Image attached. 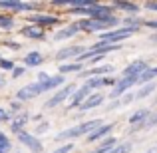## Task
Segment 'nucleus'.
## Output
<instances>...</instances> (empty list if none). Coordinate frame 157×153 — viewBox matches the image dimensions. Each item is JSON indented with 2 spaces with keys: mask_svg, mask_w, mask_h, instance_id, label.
I'll return each mask as SVG.
<instances>
[{
  "mask_svg": "<svg viewBox=\"0 0 157 153\" xmlns=\"http://www.w3.org/2000/svg\"><path fill=\"white\" fill-rule=\"evenodd\" d=\"M100 125H104L101 119H90L86 123H80L76 127H70L66 131H60L56 135V141H66V139H72V137H80V135H90L92 131H96Z\"/></svg>",
  "mask_w": 157,
  "mask_h": 153,
  "instance_id": "f257e3e1",
  "label": "nucleus"
},
{
  "mask_svg": "<svg viewBox=\"0 0 157 153\" xmlns=\"http://www.w3.org/2000/svg\"><path fill=\"white\" fill-rule=\"evenodd\" d=\"M78 28L84 32H98V30H107V28H113L115 24H119V18H109V20H92V18H86L76 22Z\"/></svg>",
  "mask_w": 157,
  "mask_h": 153,
  "instance_id": "f03ea898",
  "label": "nucleus"
},
{
  "mask_svg": "<svg viewBox=\"0 0 157 153\" xmlns=\"http://www.w3.org/2000/svg\"><path fill=\"white\" fill-rule=\"evenodd\" d=\"M139 28H119V30H107L104 32V34L100 36L101 38V42H109V44H117V42H121V40H125V38H129L131 34H135Z\"/></svg>",
  "mask_w": 157,
  "mask_h": 153,
  "instance_id": "7ed1b4c3",
  "label": "nucleus"
},
{
  "mask_svg": "<svg viewBox=\"0 0 157 153\" xmlns=\"http://www.w3.org/2000/svg\"><path fill=\"white\" fill-rule=\"evenodd\" d=\"M74 92H76V84H66L64 88H62V90H58V92L54 94L50 100L44 103V109H52V107L60 105V103H62V101H66V100H68V98L72 96Z\"/></svg>",
  "mask_w": 157,
  "mask_h": 153,
  "instance_id": "20e7f679",
  "label": "nucleus"
},
{
  "mask_svg": "<svg viewBox=\"0 0 157 153\" xmlns=\"http://www.w3.org/2000/svg\"><path fill=\"white\" fill-rule=\"evenodd\" d=\"M16 139H18L22 145H26L28 149H30L32 153H40L44 149L42 143L38 141V137H34V135H30L28 131H20V133H16Z\"/></svg>",
  "mask_w": 157,
  "mask_h": 153,
  "instance_id": "39448f33",
  "label": "nucleus"
},
{
  "mask_svg": "<svg viewBox=\"0 0 157 153\" xmlns=\"http://www.w3.org/2000/svg\"><path fill=\"white\" fill-rule=\"evenodd\" d=\"M137 84V78H119L117 82H115V86H113V90H111V94H109V100H115V98H119L121 94H125L127 90L131 88V86H135Z\"/></svg>",
  "mask_w": 157,
  "mask_h": 153,
  "instance_id": "423d86ee",
  "label": "nucleus"
},
{
  "mask_svg": "<svg viewBox=\"0 0 157 153\" xmlns=\"http://www.w3.org/2000/svg\"><path fill=\"white\" fill-rule=\"evenodd\" d=\"M40 94H42V90H40V84L36 82V84H30V86H24V88H20L18 92H16V100H18V101H28V100H34V98H38Z\"/></svg>",
  "mask_w": 157,
  "mask_h": 153,
  "instance_id": "0eeeda50",
  "label": "nucleus"
},
{
  "mask_svg": "<svg viewBox=\"0 0 157 153\" xmlns=\"http://www.w3.org/2000/svg\"><path fill=\"white\" fill-rule=\"evenodd\" d=\"M86 50H88V46H68V48H62V50H58V54H56V60L66 62V60H70V58L82 56Z\"/></svg>",
  "mask_w": 157,
  "mask_h": 153,
  "instance_id": "6e6552de",
  "label": "nucleus"
},
{
  "mask_svg": "<svg viewBox=\"0 0 157 153\" xmlns=\"http://www.w3.org/2000/svg\"><path fill=\"white\" fill-rule=\"evenodd\" d=\"M147 68H149V66H147L145 60H135L123 70V78H139Z\"/></svg>",
  "mask_w": 157,
  "mask_h": 153,
  "instance_id": "1a4fd4ad",
  "label": "nucleus"
},
{
  "mask_svg": "<svg viewBox=\"0 0 157 153\" xmlns=\"http://www.w3.org/2000/svg\"><path fill=\"white\" fill-rule=\"evenodd\" d=\"M113 72V66H96V68H90L86 72H80L78 76L80 78H100V76H105V74H111Z\"/></svg>",
  "mask_w": 157,
  "mask_h": 153,
  "instance_id": "9d476101",
  "label": "nucleus"
},
{
  "mask_svg": "<svg viewBox=\"0 0 157 153\" xmlns=\"http://www.w3.org/2000/svg\"><path fill=\"white\" fill-rule=\"evenodd\" d=\"M38 84H40L42 94H46V92H52V90L60 88V86L64 84V76H62V74H58V76H50L46 82H38Z\"/></svg>",
  "mask_w": 157,
  "mask_h": 153,
  "instance_id": "9b49d317",
  "label": "nucleus"
},
{
  "mask_svg": "<svg viewBox=\"0 0 157 153\" xmlns=\"http://www.w3.org/2000/svg\"><path fill=\"white\" fill-rule=\"evenodd\" d=\"M0 8H8V10H14V12H22V10H32L34 4H26V2H20V0H0Z\"/></svg>",
  "mask_w": 157,
  "mask_h": 153,
  "instance_id": "f8f14e48",
  "label": "nucleus"
},
{
  "mask_svg": "<svg viewBox=\"0 0 157 153\" xmlns=\"http://www.w3.org/2000/svg\"><path fill=\"white\" fill-rule=\"evenodd\" d=\"M104 100H105V98L101 96V94H92V96L86 98V101L82 103L78 109H80V111H90V109H94V107L101 105V103H104Z\"/></svg>",
  "mask_w": 157,
  "mask_h": 153,
  "instance_id": "ddd939ff",
  "label": "nucleus"
},
{
  "mask_svg": "<svg viewBox=\"0 0 157 153\" xmlns=\"http://www.w3.org/2000/svg\"><path fill=\"white\" fill-rule=\"evenodd\" d=\"M88 96H92V92H90L88 88H80V90H76V92L72 94V103H70V109H76V107H80L82 103L86 101V98Z\"/></svg>",
  "mask_w": 157,
  "mask_h": 153,
  "instance_id": "4468645a",
  "label": "nucleus"
},
{
  "mask_svg": "<svg viewBox=\"0 0 157 153\" xmlns=\"http://www.w3.org/2000/svg\"><path fill=\"white\" fill-rule=\"evenodd\" d=\"M149 115H151L149 109H139V111H135V113L129 117V123H131V125H135L133 129H137L139 125H145V121H147Z\"/></svg>",
  "mask_w": 157,
  "mask_h": 153,
  "instance_id": "2eb2a0df",
  "label": "nucleus"
},
{
  "mask_svg": "<svg viewBox=\"0 0 157 153\" xmlns=\"http://www.w3.org/2000/svg\"><path fill=\"white\" fill-rule=\"evenodd\" d=\"M111 129H113V125H111V123H109V125H100L96 131H92V133L88 135V143H94V141H100V139H104Z\"/></svg>",
  "mask_w": 157,
  "mask_h": 153,
  "instance_id": "dca6fc26",
  "label": "nucleus"
},
{
  "mask_svg": "<svg viewBox=\"0 0 157 153\" xmlns=\"http://www.w3.org/2000/svg\"><path fill=\"white\" fill-rule=\"evenodd\" d=\"M26 123H28V113H20L10 121V129L14 131V133H20V131H24V125H26Z\"/></svg>",
  "mask_w": 157,
  "mask_h": 153,
  "instance_id": "f3484780",
  "label": "nucleus"
},
{
  "mask_svg": "<svg viewBox=\"0 0 157 153\" xmlns=\"http://www.w3.org/2000/svg\"><path fill=\"white\" fill-rule=\"evenodd\" d=\"M20 32H22L26 38H32V40H42L44 38V30L40 26H24Z\"/></svg>",
  "mask_w": 157,
  "mask_h": 153,
  "instance_id": "a211bd4d",
  "label": "nucleus"
},
{
  "mask_svg": "<svg viewBox=\"0 0 157 153\" xmlns=\"http://www.w3.org/2000/svg\"><path fill=\"white\" fill-rule=\"evenodd\" d=\"M78 32H80V28H78V24H70L68 28H64V30L56 32V36H54V40H68V38H72V36H76Z\"/></svg>",
  "mask_w": 157,
  "mask_h": 153,
  "instance_id": "6ab92c4d",
  "label": "nucleus"
},
{
  "mask_svg": "<svg viewBox=\"0 0 157 153\" xmlns=\"http://www.w3.org/2000/svg\"><path fill=\"white\" fill-rule=\"evenodd\" d=\"M155 78H157V66H155V68H147L145 72H143L141 76L137 78V84H139V86H145V84H151V82H153Z\"/></svg>",
  "mask_w": 157,
  "mask_h": 153,
  "instance_id": "aec40b11",
  "label": "nucleus"
},
{
  "mask_svg": "<svg viewBox=\"0 0 157 153\" xmlns=\"http://www.w3.org/2000/svg\"><path fill=\"white\" fill-rule=\"evenodd\" d=\"M44 62V56L40 52H30L26 54V58H24V64L28 66V68H36V66H40Z\"/></svg>",
  "mask_w": 157,
  "mask_h": 153,
  "instance_id": "412c9836",
  "label": "nucleus"
},
{
  "mask_svg": "<svg viewBox=\"0 0 157 153\" xmlns=\"http://www.w3.org/2000/svg\"><path fill=\"white\" fill-rule=\"evenodd\" d=\"M30 22H38V24H44V26H52V24H58V18H54V16H44V14H34V16H30Z\"/></svg>",
  "mask_w": 157,
  "mask_h": 153,
  "instance_id": "4be33fe9",
  "label": "nucleus"
},
{
  "mask_svg": "<svg viewBox=\"0 0 157 153\" xmlns=\"http://www.w3.org/2000/svg\"><path fill=\"white\" fill-rule=\"evenodd\" d=\"M153 92H155V84H153V82H151V84H145V86H141V90L133 96V100H143V98H147L149 94H153Z\"/></svg>",
  "mask_w": 157,
  "mask_h": 153,
  "instance_id": "5701e85b",
  "label": "nucleus"
},
{
  "mask_svg": "<svg viewBox=\"0 0 157 153\" xmlns=\"http://www.w3.org/2000/svg\"><path fill=\"white\" fill-rule=\"evenodd\" d=\"M84 86L90 90V92H94V90H100V88H104V78H88Z\"/></svg>",
  "mask_w": 157,
  "mask_h": 153,
  "instance_id": "b1692460",
  "label": "nucleus"
},
{
  "mask_svg": "<svg viewBox=\"0 0 157 153\" xmlns=\"http://www.w3.org/2000/svg\"><path fill=\"white\" fill-rule=\"evenodd\" d=\"M82 72V64H64V66H60V74L64 76V74H80Z\"/></svg>",
  "mask_w": 157,
  "mask_h": 153,
  "instance_id": "393cba45",
  "label": "nucleus"
},
{
  "mask_svg": "<svg viewBox=\"0 0 157 153\" xmlns=\"http://www.w3.org/2000/svg\"><path fill=\"white\" fill-rule=\"evenodd\" d=\"M115 6L121 8V10H125V12H131V14H137L139 12V6L137 4H131V2H117Z\"/></svg>",
  "mask_w": 157,
  "mask_h": 153,
  "instance_id": "a878e982",
  "label": "nucleus"
},
{
  "mask_svg": "<svg viewBox=\"0 0 157 153\" xmlns=\"http://www.w3.org/2000/svg\"><path fill=\"white\" fill-rule=\"evenodd\" d=\"M131 151V143H117L115 147H111L107 153H129Z\"/></svg>",
  "mask_w": 157,
  "mask_h": 153,
  "instance_id": "bb28decb",
  "label": "nucleus"
},
{
  "mask_svg": "<svg viewBox=\"0 0 157 153\" xmlns=\"http://www.w3.org/2000/svg\"><path fill=\"white\" fill-rule=\"evenodd\" d=\"M0 149H4V151H10L12 149V145H10V141H8V137L0 131Z\"/></svg>",
  "mask_w": 157,
  "mask_h": 153,
  "instance_id": "cd10ccee",
  "label": "nucleus"
},
{
  "mask_svg": "<svg viewBox=\"0 0 157 153\" xmlns=\"http://www.w3.org/2000/svg\"><path fill=\"white\" fill-rule=\"evenodd\" d=\"M0 26H2L4 30H10V28L14 26V20H12V18H4V16H0Z\"/></svg>",
  "mask_w": 157,
  "mask_h": 153,
  "instance_id": "c85d7f7f",
  "label": "nucleus"
},
{
  "mask_svg": "<svg viewBox=\"0 0 157 153\" xmlns=\"http://www.w3.org/2000/svg\"><path fill=\"white\" fill-rule=\"evenodd\" d=\"M0 68H2V70H14L16 66H14V62H12V60H6V58H0Z\"/></svg>",
  "mask_w": 157,
  "mask_h": 153,
  "instance_id": "c756f323",
  "label": "nucleus"
},
{
  "mask_svg": "<svg viewBox=\"0 0 157 153\" xmlns=\"http://www.w3.org/2000/svg\"><path fill=\"white\" fill-rule=\"evenodd\" d=\"M74 149V143H66V145H62V147H58L56 151H52V153H70Z\"/></svg>",
  "mask_w": 157,
  "mask_h": 153,
  "instance_id": "7c9ffc66",
  "label": "nucleus"
},
{
  "mask_svg": "<svg viewBox=\"0 0 157 153\" xmlns=\"http://www.w3.org/2000/svg\"><path fill=\"white\" fill-rule=\"evenodd\" d=\"M8 119H10V113H8L6 109H2V107H0V123H2V121H8Z\"/></svg>",
  "mask_w": 157,
  "mask_h": 153,
  "instance_id": "2f4dec72",
  "label": "nucleus"
},
{
  "mask_svg": "<svg viewBox=\"0 0 157 153\" xmlns=\"http://www.w3.org/2000/svg\"><path fill=\"white\" fill-rule=\"evenodd\" d=\"M119 101H121V105H127V103H131V101H133V96H131V94H127V96H123Z\"/></svg>",
  "mask_w": 157,
  "mask_h": 153,
  "instance_id": "473e14b6",
  "label": "nucleus"
},
{
  "mask_svg": "<svg viewBox=\"0 0 157 153\" xmlns=\"http://www.w3.org/2000/svg\"><path fill=\"white\" fill-rule=\"evenodd\" d=\"M24 74V68H14L12 70V78H20Z\"/></svg>",
  "mask_w": 157,
  "mask_h": 153,
  "instance_id": "72a5a7b5",
  "label": "nucleus"
},
{
  "mask_svg": "<svg viewBox=\"0 0 157 153\" xmlns=\"http://www.w3.org/2000/svg\"><path fill=\"white\" fill-rule=\"evenodd\" d=\"M145 26H149V28H153V30H157V20H147V22H143Z\"/></svg>",
  "mask_w": 157,
  "mask_h": 153,
  "instance_id": "f704fd0d",
  "label": "nucleus"
},
{
  "mask_svg": "<svg viewBox=\"0 0 157 153\" xmlns=\"http://www.w3.org/2000/svg\"><path fill=\"white\" fill-rule=\"evenodd\" d=\"M6 46L10 48V50H20V44H18V42H8Z\"/></svg>",
  "mask_w": 157,
  "mask_h": 153,
  "instance_id": "c9c22d12",
  "label": "nucleus"
},
{
  "mask_svg": "<svg viewBox=\"0 0 157 153\" xmlns=\"http://www.w3.org/2000/svg\"><path fill=\"white\" fill-rule=\"evenodd\" d=\"M36 131H38V133H44V131H48V123H40Z\"/></svg>",
  "mask_w": 157,
  "mask_h": 153,
  "instance_id": "e433bc0d",
  "label": "nucleus"
},
{
  "mask_svg": "<svg viewBox=\"0 0 157 153\" xmlns=\"http://www.w3.org/2000/svg\"><path fill=\"white\" fill-rule=\"evenodd\" d=\"M48 78H50V76H48L46 72H40V74H38V82H46Z\"/></svg>",
  "mask_w": 157,
  "mask_h": 153,
  "instance_id": "4c0bfd02",
  "label": "nucleus"
},
{
  "mask_svg": "<svg viewBox=\"0 0 157 153\" xmlns=\"http://www.w3.org/2000/svg\"><path fill=\"white\" fill-rule=\"evenodd\" d=\"M145 8H147V10H155L157 12V2H147Z\"/></svg>",
  "mask_w": 157,
  "mask_h": 153,
  "instance_id": "58836bf2",
  "label": "nucleus"
},
{
  "mask_svg": "<svg viewBox=\"0 0 157 153\" xmlns=\"http://www.w3.org/2000/svg\"><path fill=\"white\" fill-rule=\"evenodd\" d=\"M10 109H12V111H14V113H16V111H18V109H20V101H12V105H10Z\"/></svg>",
  "mask_w": 157,
  "mask_h": 153,
  "instance_id": "ea45409f",
  "label": "nucleus"
},
{
  "mask_svg": "<svg viewBox=\"0 0 157 153\" xmlns=\"http://www.w3.org/2000/svg\"><path fill=\"white\" fill-rule=\"evenodd\" d=\"M117 105H121V101H111L109 105H107V109H115Z\"/></svg>",
  "mask_w": 157,
  "mask_h": 153,
  "instance_id": "a19ab883",
  "label": "nucleus"
},
{
  "mask_svg": "<svg viewBox=\"0 0 157 153\" xmlns=\"http://www.w3.org/2000/svg\"><path fill=\"white\" fill-rule=\"evenodd\" d=\"M4 86H6V78L0 76V88H4Z\"/></svg>",
  "mask_w": 157,
  "mask_h": 153,
  "instance_id": "79ce46f5",
  "label": "nucleus"
},
{
  "mask_svg": "<svg viewBox=\"0 0 157 153\" xmlns=\"http://www.w3.org/2000/svg\"><path fill=\"white\" fill-rule=\"evenodd\" d=\"M147 153H157V151H155V149H151V151H147Z\"/></svg>",
  "mask_w": 157,
  "mask_h": 153,
  "instance_id": "37998d69",
  "label": "nucleus"
},
{
  "mask_svg": "<svg viewBox=\"0 0 157 153\" xmlns=\"http://www.w3.org/2000/svg\"><path fill=\"white\" fill-rule=\"evenodd\" d=\"M0 153H6V151H4V149H0Z\"/></svg>",
  "mask_w": 157,
  "mask_h": 153,
  "instance_id": "c03bdc74",
  "label": "nucleus"
},
{
  "mask_svg": "<svg viewBox=\"0 0 157 153\" xmlns=\"http://www.w3.org/2000/svg\"><path fill=\"white\" fill-rule=\"evenodd\" d=\"M155 151H157V149H155Z\"/></svg>",
  "mask_w": 157,
  "mask_h": 153,
  "instance_id": "a18cd8bd",
  "label": "nucleus"
}]
</instances>
